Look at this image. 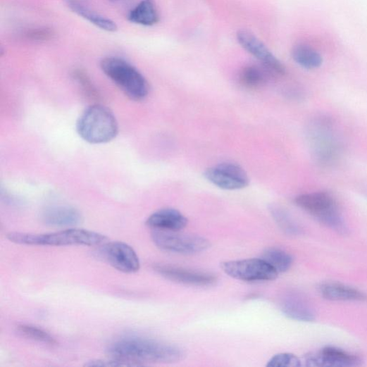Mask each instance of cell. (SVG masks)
<instances>
[{
	"mask_svg": "<svg viewBox=\"0 0 367 367\" xmlns=\"http://www.w3.org/2000/svg\"><path fill=\"white\" fill-rule=\"evenodd\" d=\"M7 238L16 244L40 247H97L107 239L99 232L76 228L44 234L11 232L7 235Z\"/></svg>",
	"mask_w": 367,
	"mask_h": 367,
	"instance_id": "2",
	"label": "cell"
},
{
	"mask_svg": "<svg viewBox=\"0 0 367 367\" xmlns=\"http://www.w3.org/2000/svg\"><path fill=\"white\" fill-rule=\"evenodd\" d=\"M146 224L153 230L180 231L187 225L188 220L178 210L166 209L151 214Z\"/></svg>",
	"mask_w": 367,
	"mask_h": 367,
	"instance_id": "13",
	"label": "cell"
},
{
	"mask_svg": "<svg viewBox=\"0 0 367 367\" xmlns=\"http://www.w3.org/2000/svg\"><path fill=\"white\" fill-rule=\"evenodd\" d=\"M268 367H299L301 361L296 355L282 353L273 356L266 364Z\"/></svg>",
	"mask_w": 367,
	"mask_h": 367,
	"instance_id": "24",
	"label": "cell"
},
{
	"mask_svg": "<svg viewBox=\"0 0 367 367\" xmlns=\"http://www.w3.org/2000/svg\"><path fill=\"white\" fill-rule=\"evenodd\" d=\"M114 359L135 363H174L184 359L185 352L178 346L157 340L127 337L112 342L106 349Z\"/></svg>",
	"mask_w": 367,
	"mask_h": 367,
	"instance_id": "1",
	"label": "cell"
},
{
	"mask_svg": "<svg viewBox=\"0 0 367 367\" xmlns=\"http://www.w3.org/2000/svg\"><path fill=\"white\" fill-rule=\"evenodd\" d=\"M106 75L130 99L139 101L149 93V86L145 77L132 65L124 59L108 57L101 62Z\"/></svg>",
	"mask_w": 367,
	"mask_h": 367,
	"instance_id": "4",
	"label": "cell"
},
{
	"mask_svg": "<svg viewBox=\"0 0 367 367\" xmlns=\"http://www.w3.org/2000/svg\"><path fill=\"white\" fill-rule=\"evenodd\" d=\"M81 216L75 209L58 206L47 209L43 215L44 223L50 226L68 227L80 223Z\"/></svg>",
	"mask_w": 367,
	"mask_h": 367,
	"instance_id": "16",
	"label": "cell"
},
{
	"mask_svg": "<svg viewBox=\"0 0 367 367\" xmlns=\"http://www.w3.org/2000/svg\"><path fill=\"white\" fill-rule=\"evenodd\" d=\"M154 270L162 277L170 280L194 287H211L214 285L217 278L209 273L191 270L170 265L158 264Z\"/></svg>",
	"mask_w": 367,
	"mask_h": 367,
	"instance_id": "11",
	"label": "cell"
},
{
	"mask_svg": "<svg viewBox=\"0 0 367 367\" xmlns=\"http://www.w3.org/2000/svg\"><path fill=\"white\" fill-rule=\"evenodd\" d=\"M25 35L27 39L32 40V42H45L53 39L55 32L51 28L37 27L27 30Z\"/></svg>",
	"mask_w": 367,
	"mask_h": 367,
	"instance_id": "25",
	"label": "cell"
},
{
	"mask_svg": "<svg viewBox=\"0 0 367 367\" xmlns=\"http://www.w3.org/2000/svg\"><path fill=\"white\" fill-rule=\"evenodd\" d=\"M319 293L330 301H357L366 299V296L356 289L338 282H325L320 285Z\"/></svg>",
	"mask_w": 367,
	"mask_h": 367,
	"instance_id": "15",
	"label": "cell"
},
{
	"mask_svg": "<svg viewBox=\"0 0 367 367\" xmlns=\"http://www.w3.org/2000/svg\"><path fill=\"white\" fill-rule=\"evenodd\" d=\"M270 73L263 66H248L242 68L239 73L240 84L249 89H258L263 87L267 82L268 75Z\"/></svg>",
	"mask_w": 367,
	"mask_h": 367,
	"instance_id": "19",
	"label": "cell"
},
{
	"mask_svg": "<svg viewBox=\"0 0 367 367\" xmlns=\"http://www.w3.org/2000/svg\"><path fill=\"white\" fill-rule=\"evenodd\" d=\"M18 332L23 337L49 345H56L57 341L48 332L35 325L21 324L18 326Z\"/></svg>",
	"mask_w": 367,
	"mask_h": 367,
	"instance_id": "22",
	"label": "cell"
},
{
	"mask_svg": "<svg viewBox=\"0 0 367 367\" xmlns=\"http://www.w3.org/2000/svg\"><path fill=\"white\" fill-rule=\"evenodd\" d=\"M262 259L278 273L287 272L293 264V258L290 254L276 248L266 249Z\"/></svg>",
	"mask_w": 367,
	"mask_h": 367,
	"instance_id": "21",
	"label": "cell"
},
{
	"mask_svg": "<svg viewBox=\"0 0 367 367\" xmlns=\"http://www.w3.org/2000/svg\"><path fill=\"white\" fill-rule=\"evenodd\" d=\"M87 366H137L138 364L124 360L111 358L109 360H92L86 363Z\"/></svg>",
	"mask_w": 367,
	"mask_h": 367,
	"instance_id": "26",
	"label": "cell"
},
{
	"mask_svg": "<svg viewBox=\"0 0 367 367\" xmlns=\"http://www.w3.org/2000/svg\"><path fill=\"white\" fill-rule=\"evenodd\" d=\"M270 211L275 220L283 231L290 235L299 234L300 229L287 213L275 207H272Z\"/></svg>",
	"mask_w": 367,
	"mask_h": 367,
	"instance_id": "23",
	"label": "cell"
},
{
	"mask_svg": "<svg viewBox=\"0 0 367 367\" xmlns=\"http://www.w3.org/2000/svg\"><path fill=\"white\" fill-rule=\"evenodd\" d=\"M67 6L73 13L87 20L101 30L115 32L118 29L115 22L93 11L77 0H67Z\"/></svg>",
	"mask_w": 367,
	"mask_h": 367,
	"instance_id": "17",
	"label": "cell"
},
{
	"mask_svg": "<svg viewBox=\"0 0 367 367\" xmlns=\"http://www.w3.org/2000/svg\"><path fill=\"white\" fill-rule=\"evenodd\" d=\"M204 177L215 186L225 190H239L249 185V178L246 171L234 163L222 164L209 168Z\"/></svg>",
	"mask_w": 367,
	"mask_h": 367,
	"instance_id": "9",
	"label": "cell"
},
{
	"mask_svg": "<svg viewBox=\"0 0 367 367\" xmlns=\"http://www.w3.org/2000/svg\"><path fill=\"white\" fill-rule=\"evenodd\" d=\"M296 205L326 226L340 234L347 227L342 217L337 202L329 193L318 192L301 194L295 198Z\"/></svg>",
	"mask_w": 367,
	"mask_h": 367,
	"instance_id": "5",
	"label": "cell"
},
{
	"mask_svg": "<svg viewBox=\"0 0 367 367\" xmlns=\"http://www.w3.org/2000/svg\"><path fill=\"white\" fill-rule=\"evenodd\" d=\"M76 129L85 141L101 144L111 142L118 132L117 120L112 111L106 106L93 105L80 115Z\"/></svg>",
	"mask_w": 367,
	"mask_h": 367,
	"instance_id": "3",
	"label": "cell"
},
{
	"mask_svg": "<svg viewBox=\"0 0 367 367\" xmlns=\"http://www.w3.org/2000/svg\"><path fill=\"white\" fill-rule=\"evenodd\" d=\"M292 57L297 64L309 70L318 68L323 63L321 56L306 45L295 46L292 51Z\"/></svg>",
	"mask_w": 367,
	"mask_h": 367,
	"instance_id": "20",
	"label": "cell"
},
{
	"mask_svg": "<svg viewBox=\"0 0 367 367\" xmlns=\"http://www.w3.org/2000/svg\"><path fill=\"white\" fill-rule=\"evenodd\" d=\"M307 366H355L361 363V359L344 350L326 347L319 353L309 354L305 356Z\"/></svg>",
	"mask_w": 367,
	"mask_h": 367,
	"instance_id": "12",
	"label": "cell"
},
{
	"mask_svg": "<svg viewBox=\"0 0 367 367\" xmlns=\"http://www.w3.org/2000/svg\"><path fill=\"white\" fill-rule=\"evenodd\" d=\"M282 312L288 318L302 322H311L316 313L309 303L299 296L290 294L284 297L280 303Z\"/></svg>",
	"mask_w": 367,
	"mask_h": 367,
	"instance_id": "14",
	"label": "cell"
},
{
	"mask_svg": "<svg viewBox=\"0 0 367 367\" xmlns=\"http://www.w3.org/2000/svg\"><path fill=\"white\" fill-rule=\"evenodd\" d=\"M99 256L110 266L120 272L135 273L140 269V261L132 247L123 242H111L104 244Z\"/></svg>",
	"mask_w": 367,
	"mask_h": 367,
	"instance_id": "8",
	"label": "cell"
},
{
	"mask_svg": "<svg viewBox=\"0 0 367 367\" xmlns=\"http://www.w3.org/2000/svg\"><path fill=\"white\" fill-rule=\"evenodd\" d=\"M128 20L144 26H152L158 23L159 14L154 0H142L130 12Z\"/></svg>",
	"mask_w": 367,
	"mask_h": 367,
	"instance_id": "18",
	"label": "cell"
},
{
	"mask_svg": "<svg viewBox=\"0 0 367 367\" xmlns=\"http://www.w3.org/2000/svg\"><path fill=\"white\" fill-rule=\"evenodd\" d=\"M221 268L231 278L247 282L274 280L278 275L262 259L224 262Z\"/></svg>",
	"mask_w": 367,
	"mask_h": 367,
	"instance_id": "7",
	"label": "cell"
},
{
	"mask_svg": "<svg viewBox=\"0 0 367 367\" xmlns=\"http://www.w3.org/2000/svg\"><path fill=\"white\" fill-rule=\"evenodd\" d=\"M237 39L241 47L258 59L270 73L285 74V66L253 32L240 30L237 32Z\"/></svg>",
	"mask_w": 367,
	"mask_h": 367,
	"instance_id": "10",
	"label": "cell"
},
{
	"mask_svg": "<svg viewBox=\"0 0 367 367\" xmlns=\"http://www.w3.org/2000/svg\"><path fill=\"white\" fill-rule=\"evenodd\" d=\"M179 232L153 230L151 237L157 248L177 254L193 255L211 248V242L205 237Z\"/></svg>",
	"mask_w": 367,
	"mask_h": 367,
	"instance_id": "6",
	"label": "cell"
}]
</instances>
